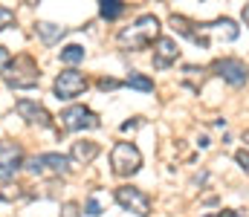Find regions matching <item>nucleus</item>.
I'll list each match as a JSON object with an SVG mask.
<instances>
[{
    "label": "nucleus",
    "mask_w": 249,
    "mask_h": 217,
    "mask_svg": "<svg viewBox=\"0 0 249 217\" xmlns=\"http://www.w3.org/2000/svg\"><path fill=\"white\" fill-rule=\"evenodd\" d=\"M110 165L116 177H130L142 168V153L133 142H116L110 150Z\"/></svg>",
    "instance_id": "7ed1b4c3"
},
{
    "label": "nucleus",
    "mask_w": 249,
    "mask_h": 217,
    "mask_svg": "<svg viewBox=\"0 0 249 217\" xmlns=\"http://www.w3.org/2000/svg\"><path fill=\"white\" fill-rule=\"evenodd\" d=\"M99 87H102V90H116V87H119V81H116V78H102V81H99Z\"/></svg>",
    "instance_id": "b1692460"
},
{
    "label": "nucleus",
    "mask_w": 249,
    "mask_h": 217,
    "mask_svg": "<svg viewBox=\"0 0 249 217\" xmlns=\"http://www.w3.org/2000/svg\"><path fill=\"white\" fill-rule=\"evenodd\" d=\"M116 203H119L122 209H127V212L139 215V217L151 215V197H148L145 191L133 188V185H122V188H116Z\"/></svg>",
    "instance_id": "0eeeda50"
},
{
    "label": "nucleus",
    "mask_w": 249,
    "mask_h": 217,
    "mask_svg": "<svg viewBox=\"0 0 249 217\" xmlns=\"http://www.w3.org/2000/svg\"><path fill=\"white\" fill-rule=\"evenodd\" d=\"M177 58H180V47H177L174 38H157L154 41V67L157 70H165Z\"/></svg>",
    "instance_id": "9b49d317"
},
{
    "label": "nucleus",
    "mask_w": 249,
    "mask_h": 217,
    "mask_svg": "<svg viewBox=\"0 0 249 217\" xmlns=\"http://www.w3.org/2000/svg\"><path fill=\"white\" fill-rule=\"evenodd\" d=\"M235 159H238V165L249 174V150H247V148H244V150H238V153H235Z\"/></svg>",
    "instance_id": "412c9836"
},
{
    "label": "nucleus",
    "mask_w": 249,
    "mask_h": 217,
    "mask_svg": "<svg viewBox=\"0 0 249 217\" xmlns=\"http://www.w3.org/2000/svg\"><path fill=\"white\" fill-rule=\"evenodd\" d=\"M217 217H241V215H235V212H223V215H217Z\"/></svg>",
    "instance_id": "bb28decb"
},
{
    "label": "nucleus",
    "mask_w": 249,
    "mask_h": 217,
    "mask_svg": "<svg viewBox=\"0 0 249 217\" xmlns=\"http://www.w3.org/2000/svg\"><path fill=\"white\" fill-rule=\"evenodd\" d=\"M61 125L67 128V131H93V128L102 125V119H99L90 107L72 104V107H67V110L61 113Z\"/></svg>",
    "instance_id": "423d86ee"
},
{
    "label": "nucleus",
    "mask_w": 249,
    "mask_h": 217,
    "mask_svg": "<svg viewBox=\"0 0 249 217\" xmlns=\"http://www.w3.org/2000/svg\"><path fill=\"white\" fill-rule=\"evenodd\" d=\"M157 38H160V20L154 15H142L136 23L124 26L116 41H119V47H124V50H142V47L154 44Z\"/></svg>",
    "instance_id": "f257e3e1"
},
{
    "label": "nucleus",
    "mask_w": 249,
    "mask_h": 217,
    "mask_svg": "<svg viewBox=\"0 0 249 217\" xmlns=\"http://www.w3.org/2000/svg\"><path fill=\"white\" fill-rule=\"evenodd\" d=\"M23 168L29 174H35V177H41V174L61 177V174H70V156H64V153H38V156L23 159Z\"/></svg>",
    "instance_id": "20e7f679"
},
{
    "label": "nucleus",
    "mask_w": 249,
    "mask_h": 217,
    "mask_svg": "<svg viewBox=\"0 0 249 217\" xmlns=\"http://www.w3.org/2000/svg\"><path fill=\"white\" fill-rule=\"evenodd\" d=\"M15 110L29 122V125H38V128H53V116L47 113V107H41L38 101H32V99H18V104H15Z\"/></svg>",
    "instance_id": "9d476101"
},
{
    "label": "nucleus",
    "mask_w": 249,
    "mask_h": 217,
    "mask_svg": "<svg viewBox=\"0 0 249 217\" xmlns=\"http://www.w3.org/2000/svg\"><path fill=\"white\" fill-rule=\"evenodd\" d=\"M41 72H38V64L29 58V55H18L12 58V64L3 70V81L12 87V90H32L38 84Z\"/></svg>",
    "instance_id": "f03ea898"
},
{
    "label": "nucleus",
    "mask_w": 249,
    "mask_h": 217,
    "mask_svg": "<svg viewBox=\"0 0 249 217\" xmlns=\"http://www.w3.org/2000/svg\"><path fill=\"white\" fill-rule=\"evenodd\" d=\"M35 32L41 35V41H44V44H55V41H61L64 35H67V29H64V26H58V23H50V20L35 23Z\"/></svg>",
    "instance_id": "4468645a"
},
{
    "label": "nucleus",
    "mask_w": 249,
    "mask_h": 217,
    "mask_svg": "<svg viewBox=\"0 0 249 217\" xmlns=\"http://www.w3.org/2000/svg\"><path fill=\"white\" fill-rule=\"evenodd\" d=\"M84 47H78V44H70V47H64L61 50V61L64 64H78V61H84Z\"/></svg>",
    "instance_id": "dca6fc26"
},
{
    "label": "nucleus",
    "mask_w": 249,
    "mask_h": 217,
    "mask_svg": "<svg viewBox=\"0 0 249 217\" xmlns=\"http://www.w3.org/2000/svg\"><path fill=\"white\" fill-rule=\"evenodd\" d=\"M61 217H81V212H78L75 203H64L61 206Z\"/></svg>",
    "instance_id": "aec40b11"
},
{
    "label": "nucleus",
    "mask_w": 249,
    "mask_h": 217,
    "mask_svg": "<svg viewBox=\"0 0 249 217\" xmlns=\"http://www.w3.org/2000/svg\"><path fill=\"white\" fill-rule=\"evenodd\" d=\"M200 32H212V35H220V38H226V41H235V38H238V26H235L229 17H220V20H214V23H203Z\"/></svg>",
    "instance_id": "f8f14e48"
},
{
    "label": "nucleus",
    "mask_w": 249,
    "mask_h": 217,
    "mask_svg": "<svg viewBox=\"0 0 249 217\" xmlns=\"http://www.w3.org/2000/svg\"><path fill=\"white\" fill-rule=\"evenodd\" d=\"M244 20H247V26H249V6H244Z\"/></svg>",
    "instance_id": "a878e982"
},
{
    "label": "nucleus",
    "mask_w": 249,
    "mask_h": 217,
    "mask_svg": "<svg viewBox=\"0 0 249 217\" xmlns=\"http://www.w3.org/2000/svg\"><path fill=\"white\" fill-rule=\"evenodd\" d=\"M84 215H102V209H99V200H93V197H90V200H87V212H84Z\"/></svg>",
    "instance_id": "5701e85b"
},
{
    "label": "nucleus",
    "mask_w": 249,
    "mask_h": 217,
    "mask_svg": "<svg viewBox=\"0 0 249 217\" xmlns=\"http://www.w3.org/2000/svg\"><path fill=\"white\" fill-rule=\"evenodd\" d=\"M136 125H139V122H124V125H122V131H124V134H127V131H133Z\"/></svg>",
    "instance_id": "393cba45"
},
{
    "label": "nucleus",
    "mask_w": 249,
    "mask_h": 217,
    "mask_svg": "<svg viewBox=\"0 0 249 217\" xmlns=\"http://www.w3.org/2000/svg\"><path fill=\"white\" fill-rule=\"evenodd\" d=\"M55 99L58 101H70V99H75V96H81L84 90H87V75L78 70H64L58 72V78H55Z\"/></svg>",
    "instance_id": "39448f33"
},
{
    "label": "nucleus",
    "mask_w": 249,
    "mask_h": 217,
    "mask_svg": "<svg viewBox=\"0 0 249 217\" xmlns=\"http://www.w3.org/2000/svg\"><path fill=\"white\" fill-rule=\"evenodd\" d=\"M122 12H124V3H116V0H102L99 3V15L105 20H116Z\"/></svg>",
    "instance_id": "2eb2a0df"
},
{
    "label": "nucleus",
    "mask_w": 249,
    "mask_h": 217,
    "mask_svg": "<svg viewBox=\"0 0 249 217\" xmlns=\"http://www.w3.org/2000/svg\"><path fill=\"white\" fill-rule=\"evenodd\" d=\"M96 153H99V145H96V142H72L70 159H75V162L87 165V162H93V159H96Z\"/></svg>",
    "instance_id": "ddd939ff"
},
{
    "label": "nucleus",
    "mask_w": 249,
    "mask_h": 217,
    "mask_svg": "<svg viewBox=\"0 0 249 217\" xmlns=\"http://www.w3.org/2000/svg\"><path fill=\"white\" fill-rule=\"evenodd\" d=\"M20 197V188L18 185H6L3 191H0V200H18Z\"/></svg>",
    "instance_id": "a211bd4d"
},
{
    "label": "nucleus",
    "mask_w": 249,
    "mask_h": 217,
    "mask_svg": "<svg viewBox=\"0 0 249 217\" xmlns=\"http://www.w3.org/2000/svg\"><path fill=\"white\" fill-rule=\"evenodd\" d=\"M127 87H133V90H142V93H154V81L151 78H145V75H127Z\"/></svg>",
    "instance_id": "f3484780"
},
{
    "label": "nucleus",
    "mask_w": 249,
    "mask_h": 217,
    "mask_svg": "<svg viewBox=\"0 0 249 217\" xmlns=\"http://www.w3.org/2000/svg\"><path fill=\"white\" fill-rule=\"evenodd\" d=\"M23 168V150L15 142H0V180H12Z\"/></svg>",
    "instance_id": "6e6552de"
},
{
    "label": "nucleus",
    "mask_w": 249,
    "mask_h": 217,
    "mask_svg": "<svg viewBox=\"0 0 249 217\" xmlns=\"http://www.w3.org/2000/svg\"><path fill=\"white\" fill-rule=\"evenodd\" d=\"M9 64H12V52H9V50H6V47H0V72L6 70V67H9Z\"/></svg>",
    "instance_id": "4be33fe9"
},
{
    "label": "nucleus",
    "mask_w": 249,
    "mask_h": 217,
    "mask_svg": "<svg viewBox=\"0 0 249 217\" xmlns=\"http://www.w3.org/2000/svg\"><path fill=\"white\" fill-rule=\"evenodd\" d=\"M12 20H15V12H12V9H6V6H0V29H6Z\"/></svg>",
    "instance_id": "6ab92c4d"
},
{
    "label": "nucleus",
    "mask_w": 249,
    "mask_h": 217,
    "mask_svg": "<svg viewBox=\"0 0 249 217\" xmlns=\"http://www.w3.org/2000/svg\"><path fill=\"white\" fill-rule=\"evenodd\" d=\"M212 70L217 72L223 81H229L232 87H244V84L249 81V70L238 61V58H220V61H214Z\"/></svg>",
    "instance_id": "1a4fd4ad"
}]
</instances>
